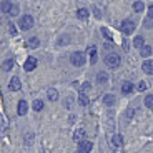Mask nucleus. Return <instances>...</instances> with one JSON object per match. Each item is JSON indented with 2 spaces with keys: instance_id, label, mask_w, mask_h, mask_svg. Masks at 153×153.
<instances>
[{
  "instance_id": "f257e3e1",
  "label": "nucleus",
  "mask_w": 153,
  "mask_h": 153,
  "mask_svg": "<svg viewBox=\"0 0 153 153\" xmlns=\"http://www.w3.org/2000/svg\"><path fill=\"white\" fill-rule=\"evenodd\" d=\"M70 62H72L73 67H83L85 65V53L83 52H75L70 57Z\"/></svg>"
},
{
  "instance_id": "f03ea898",
  "label": "nucleus",
  "mask_w": 153,
  "mask_h": 153,
  "mask_svg": "<svg viewBox=\"0 0 153 153\" xmlns=\"http://www.w3.org/2000/svg\"><path fill=\"white\" fill-rule=\"evenodd\" d=\"M120 55L117 53H108L107 57H105V63H107V67H110V68H117V67L120 65Z\"/></svg>"
},
{
  "instance_id": "7ed1b4c3",
  "label": "nucleus",
  "mask_w": 153,
  "mask_h": 153,
  "mask_svg": "<svg viewBox=\"0 0 153 153\" xmlns=\"http://www.w3.org/2000/svg\"><path fill=\"white\" fill-rule=\"evenodd\" d=\"M19 27L22 30H30L33 27V19H32V15H23L19 22Z\"/></svg>"
},
{
  "instance_id": "20e7f679",
  "label": "nucleus",
  "mask_w": 153,
  "mask_h": 153,
  "mask_svg": "<svg viewBox=\"0 0 153 153\" xmlns=\"http://www.w3.org/2000/svg\"><path fill=\"white\" fill-rule=\"evenodd\" d=\"M120 28H122V32L125 35H130L135 32V22H131V20H123L122 25H120Z\"/></svg>"
},
{
  "instance_id": "39448f33",
  "label": "nucleus",
  "mask_w": 153,
  "mask_h": 153,
  "mask_svg": "<svg viewBox=\"0 0 153 153\" xmlns=\"http://www.w3.org/2000/svg\"><path fill=\"white\" fill-rule=\"evenodd\" d=\"M93 148L92 142H87V140H83V142H78V153H90Z\"/></svg>"
},
{
  "instance_id": "423d86ee",
  "label": "nucleus",
  "mask_w": 153,
  "mask_h": 153,
  "mask_svg": "<svg viewBox=\"0 0 153 153\" xmlns=\"http://www.w3.org/2000/svg\"><path fill=\"white\" fill-rule=\"evenodd\" d=\"M35 67H37V58L35 57H28L27 60H25V63H23L25 72H32V70H35Z\"/></svg>"
},
{
  "instance_id": "0eeeda50",
  "label": "nucleus",
  "mask_w": 153,
  "mask_h": 153,
  "mask_svg": "<svg viewBox=\"0 0 153 153\" xmlns=\"http://www.w3.org/2000/svg\"><path fill=\"white\" fill-rule=\"evenodd\" d=\"M8 88H10L12 92H19L20 88H22V83H20L19 76H13V78H12L10 83H8Z\"/></svg>"
},
{
  "instance_id": "6e6552de",
  "label": "nucleus",
  "mask_w": 153,
  "mask_h": 153,
  "mask_svg": "<svg viewBox=\"0 0 153 153\" xmlns=\"http://www.w3.org/2000/svg\"><path fill=\"white\" fill-rule=\"evenodd\" d=\"M27 110H28V103L25 102V100H20L19 102V107H17V111H19V115H27Z\"/></svg>"
},
{
  "instance_id": "1a4fd4ad",
  "label": "nucleus",
  "mask_w": 153,
  "mask_h": 153,
  "mask_svg": "<svg viewBox=\"0 0 153 153\" xmlns=\"http://www.w3.org/2000/svg\"><path fill=\"white\" fill-rule=\"evenodd\" d=\"M143 72L148 73V75H153V60H145L143 62V65H142Z\"/></svg>"
},
{
  "instance_id": "9d476101",
  "label": "nucleus",
  "mask_w": 153,
  "mask_h": 153,
  "mask_svg": "<svg viewBox=\"0 0 153 153\" xmlns=\"http://www.w3.org/2000/svg\"><path fill=\"white\" fill-rule=\"evenodd\" d=\"M131 92H133V83H131V82H125V83L122 85V93L123 95H130Z\"/></svg>"
},
{
  "instance_id": "9b49d317",
  "label": "nucleus",
  "mask_w": 153,
  "mask_h": 153,
  "mask_svg": "<svg viewBox=\"0 0 153 153\" xmlns=\"http://www.w3.org/2000/svg\"><path fill=\"white\" fill-rule=\"evenodd\" d=\"M97 82H98L100 85H105L108 82V73L107 72H98V75H97Z\"/></svg>"
},
{
  "instance_id": "f8f14e48",
  "label": "nucleus",
  "mask_w": 153,
  "mask_h": 153,
  "mask_svg": "<svg viewBox=\"0 0 153 153\" xmlns=\"http://www.w3.org/2000/svg\"><path fill=\"white\" fill-rule=\"evenodd\" d=\"M13 63H15V62H13V58L5 60L4 63H2V70H4V72H10V70L13 68Z\"/></svg>"
},
{
  "instance_id": "ddd939ff",
  "label": "nucleus",
  "mask_w": 153,
  "mask_h": 153,
  "mask_svg": "<svg viewBox=\"0 0 153 153\" xmlns=\"http://www.w3.org/2000/svg\"><path fill=\"white\" fill-rule=\"evenodd\" d=\"M47 97H48L50 102H57L58 100V92L55 88H48V92H47Z\"/></svg>"
},
{
  "instance_id": "4468645a",
  "label": "nucleus",
  "mask_w": 153,
  "mask_h": 153,
  "mask_svg": "<svg viewBox=\"0 0 153 153\" xmlns=\"http://www.w3.org/2000/svg\"><path fill=\"white\" fill-rule=\"evenodd\" d=\"M88 53H90V63L95 65L97 63V48L95 47H88Z\"/></svg>"
},
{
  "instance_id": "2eb2a0df",
  "label": "nucleus",
  "mask_w": 153,
  "mask_h": 153,
  "mask_svg": "<svg viewBox=\"0 0 153 153\" xmlns=\"http://www.w3.org/2000/svg\"><path fill=\"white\" fill-rule=\"evenodd\" d=\"M83 138H85V130H82V128H78V130L73 133V140H75V142H83Z\"/></svg>"
},
{
  "instance_id": "dca6fc26",
  "label": "nucleus",
  "mask_w": 153,
  "mask_h": 153,
  "mask_svg": "<svg viewBox=\"0 0 153 153\" xmlns=\"http://www.w3.org/2000/svg\"><path fill=\"white\" fill-rule=\"evenodd\" d=\"M12 5H13V4H10L8 0H4V2L0 4V10L4 12V13H8V12H10V8H12Z\"/></svg>"
},
{
  "instance_id": "f3484780",
  "label": "nucleus",
  "mask_w": 153,
  "mask_h": 153,
  "mask_svg": "<svg viewBox=\"0 0 153 153\" xmlns=\"http://www.w3.org/2000/svg\"><path fill=\"white\" fill-rule=\"evenodd\" d=\"M140 55H142V57H150V55H152V47L150 45H143L142 48H140Z\"/></svg>"
},
{
  "instance_id": "a211bd4d",
  "label": "nucleus",
  "mask_w": 153,
  "mask_h": 153,
  "mask_svg": "<svg viewBox=\"0 0 153 153\" xmlns=\"http://www.w3.org/2000/svg\"><path fill=\"white\" fill-rule=\"evenodd\" d=\"M133 45L137 47V48H142L143 45H145V38L142 37V35H138V37L133 38Z\"/></svg>"
},
{
  "instance_id": "6ab92c4d",
  "label": "nucleus",
  "mask_w": 153,
  "mask_h": 153,
  "mask_svg": "<svg viewBox=\"0 0 153 153\" xmlns=\"http://www.w3.org/2000/svg\"><path fill=\"white\" fill-rule=\"evenodd\" d=\"M111 143H113L115 146H122V145H123V137H122V135H118V133L113 135V138H111Z\"/></svg>"
},
{
  "instance_id": "aec40b11",
  "label": "nucleus",
  "mask_w": 153,
  "mask_h": 153,
  "mask_svg": "<svg viewBox=\"0 0 153 153\" xmlns=\"http://www.w3.org/2000/svg\"><path fill=\"white\" fill-rule=\"evenodd\" d=\"M76 17H78L80 20L88 19V10L87 8H78V10H76Z\"/></svg>"
},
{
  "instance_id": "412c9836",
  "label": "nucleus",
  "mask_w": 153,
  "mask_h": 153,
  "mask_svg": "<svg viewBox=\"0 0 153 153\" xmlns=\"http://www.w3.org/2000/svg\"><path fill=\"white\" fill-rule=\"evenodd\" d=\"M27 45L30 47V48H37V47L40 45V40H38L37 37H32V38H28V42H27Z\"/></svg>"
},
{
  "instance_id": "4be33fe9",
  "label": "nucleus",
  "mask_w": 153,
  "mask_h": 153,
  "mask_svg": "<svg viewBox=\"0 0 153 153\" xmlns=\"http://www.w3.org/2000/svg\"><path fill=\"white\" fill-rule=\"evenodd\" d=\"M88 102H90V100H88V97L85 95L83 92H82L80 95H78V103H80L82 107H87V105H88Z\"/></svg>"
},
{
  "instance_id": "5701e85b",
  "label": "nucleus",
  "mask_w": 153,
  "mask_h": 153,
  "mask_svg": "<svg viewBox=\"0 0 153 153\" xmlns=\"http://www.w3.org/2000/svg\"><path fill=\"white\" fill-rule=\"evenodd\" d=\"M32 108H33L35 111H42L43 110V102L42 100H35L33 103H32Z\"/></svg>"
},
{
  "instance_id": "b1692460",
  "label": "nucleus",
  "mask_w": 153,
  "mask_h": 153,
  "mask_svg": "<svg viewBox=\"0 0 153 153\" xmlns=\"http://www.w3.org/2000/svg\"><path fill=\"white\" fill-rule=\"evenodd\" d=\"M103 103L108 105V107H110V105H113V103H115V97L110 95V93H108V95H105V97H103Z\"/></svg>"
},
{
  "instance_id": "393cba45",
  "label": "nucleus",
  "mask_w": 153,
  "mask_h": 153,
  "mask_svg": "<svg viewBox=\"0 0 153 153\" xmlns=\"http://www.w3.org/2000/svg\"><path fill=\"white\" fill-rule=\"evenodd\" d=\"M143 8H145L143 2H135V4H133V10L138 12V13H140V12H143Z\"/></svg>"
},
{
  "instance_id": "a878e982",
  "label": "nucleus",
  "mask_w": 153,
  "mask_h": 153,
  "mask_svg": "<svg viewBox=\"0 0 153 153\" xmlns=\"http://www.w3.org/2000/svg\"><path fill=\"white\" fill-rule=\"evenodd\" d=\"M145 105L148 108H153V95H146L145 97Z\"/></svg>"
},
{
  "instance_id": "bb28decb",
  "label": "nucleus",
  "mask_w": 153,
  "mask_h": 153,
  "mask_svg": "<svg viewBox=\"0 0 153 153\" xmlns=\"http://www.w3.org/2000/svg\"><path fill=\"white\" fill-rule=\"evenodd\" d=\"M8 15H12V17H15V15H19V5H12L10 12H8Z\"/></svg>"
},
{
  "instance_id": "cd10ccee",
  "label": "nucleus",
  "mask_w": 153,
  "mask_h": 153,
  "mask_svg": "<svg viewBox=\"0 0 153 153\" xmlns=\"http://www.w3.org/2000/svg\"><path fill=\"white\" fill-rule=\"evenodd\" d=\"M146 90V83L145 82H140V83H138V92H145Z\"/></svg>"
},
{
  "instance_id": "c85d7f7f",
  "label": "nucleus",
  "mask_w": 153,
  "mask_h": 153,
  "mask_svg": "<svg viewBox=\"0 0 153 153\" xmlns=\"http://www.w3.org/2000/svg\"><path fill=\"white\" fill-rule=\"evenodd\" d=\"M102 33H103V37H105V38H108V40H111V35H110V32H108L105 27L102 28Z\"/></svg>"
},
{
  "instance_id": "c756f323",
  "label": "nucleus",
  "mask_w": 153,
  "mask_h": 153,
  "mask_svg": "<svg viewBox=\"0 0 153 153\" xmlns=\"http://www.w3.org/2000/svg\"><path fill=\"white\" fill-rule=\"evenodd\" d=\"M143 25H145L146 28H150V27H152V25H153V19H146L145 22H143Z\"/></svg>"
},
{
  "instance_id": "7c9ffc66",
  "label": "nucleus",
  "mask_w": 153,
  "mask_h": 153,
  "mask_svg": "<svg viewBox=\"0 0 153 153\" xmlns=\"http://www.w3.org/2000/svg\"><path fill=\"white\" fill-rule=\"evenodd\" d=\"M88 90H90V83H88V82H85L83 85H82V92H88Z\"/></svg>"
},
{
  "instance_id": "2f4dec72",
  "label": "nucleus",
  "mask_w": 153,
  "mask_h": 153,
  "mask_svg": "<svg viewBox=\"0 0 153 153\" xmlns=\"http://www.w3.org/2000/svg\"><path fill=\"white\" fill-rule=\"evenodd\" d=\"M133 115H135V110H133V108H128V110H126V118H131Z\"/></svg>"
},
{
  "instance_id": "473e14b6",
  "label": "nucleus",
  "mask_w": 153,
  "mask_h": 153,
  "mask_svg": "<svg viewBox=\"0 0 153 153\" xmlns=\"http://www.w3.org/2000/svg\"><path fill=\"white\" fill-rule=\"evenodd\" d=\"M8 27H10L8 30H10V33H12V35H15V33H17V28H15V25H12V23H10Z\"/></svg>"
},
{
  "instance_id": "72a5a7b5",
  "label": "nucleus",
  "mask_w": 153,
  "mask_h": 153,
  "mask_svg": "<svg viewBox=\"0 0 153 153\" xmlns=\"http://www.w3.org/2000/svg\"><path fill=\"white\" fill-rule=\"evenodd\" d=\"M148 19H153V5L148 7Z\"/></svg>"
},
{
  "instance_id": "f704fd0d",
  "label": "nucleus",
  "mask_w": 153,
  "mask_h": 153,
  "mask_svg": "<svg viewBox=\"0 0 153 153\" xmlns=\"http://www.w3.org/2000/svg\"><path fill=\"white\" fill-rule=\"evenodd\" d=\"M58 43H60V45H63V43H68V37H62Z\"/></svg>"
},
{
  "instance_id": "c9c22d12",
  "label": "nucleus",
  "mask_w": 153,
  "mask_h": 153,
  "mask_svg": "<svg viewBox=\"0 0 153 153\" xmlns=\"http://www.w3.org/2000/svg\"><path fill=\"white\" fill-rule=\"evenodd\" d=\"M93 13H95V17H97V19H100V17H102V13H100V10H98V8H93Z\"/></svg>"
},
{
  "instance_id": "e433bc0d",
  "label": "nucleus",
  "mask_w": 153,
  "mask_h": 153,
  "mask_svg": "<svg viewBox=\"0 0 153 153\" xmlns=\"http://www.w3.org/2000/svg\"><path fill=\"white\" fill-rule=\"evenodd\" d=\"M103 47H105V50H111V48H113V45H111L110 42H107V43H105Z\"/></svg>"
},
{
  "instance_id": "4c0bfd02",
  "label": "nucleus",
  "mask_w": 153,
  "mask_h": 153,
  "mask_svg": "<svg viewBox=\"0 0 153 153\" xmlns=\"http://www.w3.org/2000/svg\"><path fill=\"white\" fill-rule=\"evenodd\" d=\"M128 47H130V45H128V42L125 40V42H123V50H128Z\"/></svg>"
}]
</instances>
